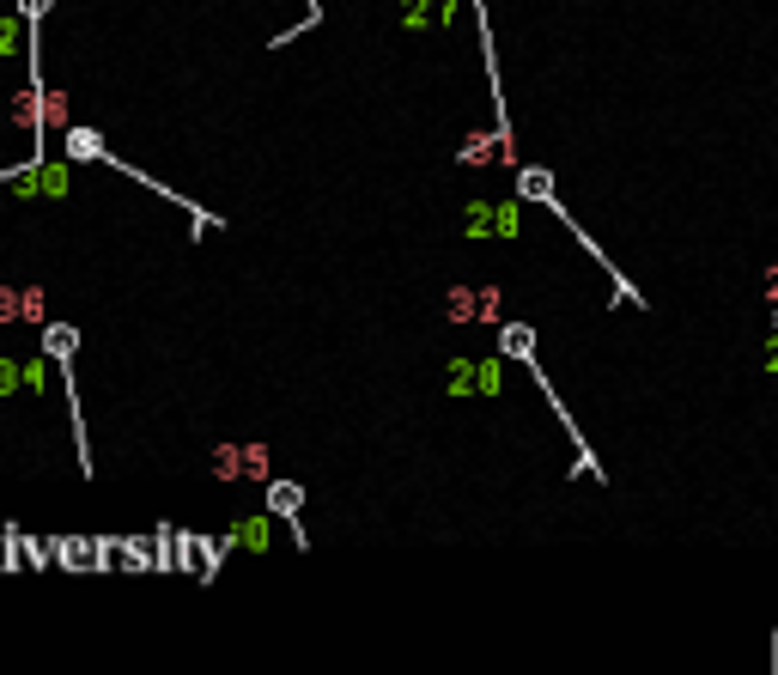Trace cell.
I'll return each mask as SVG.
<instances>
[{
  "instance_id": "obj_1",
  "label": "cell",
  "mask_w": 778,
  "mask_h": 675,
  "mask_svg": "<svg viewBox=\"0 0 778 675\" xmlns=\"http://www.w3.org/2000/svg\"><path fill=\"white\" fill-rule=\"evenodd\" d=\"M499 305H505V292H499V286H456V292L444 298L450 323H493Z\"/></svg>"
},
{
  "instance_id": "obj_2",
  "label": "cell",
  "mask_w": 778,
  "mask_h": 675,
  "mask_svg": "<svg viewBox=\"0 0 778 675\" xmlns=\"http://www.w3.org/2000/svg\"><path fill=\"white\" fill-rule=\"evenodd\" d=\"M298 505H304V487H292V481H268V511H274V517H298Z\"/></svg>"
},
{
  "instance_id": "obj_3",
  "label": "cell",
  "mask_w": 778,
  "mask_h": 675,
  "mask_svg": "<svg viewBox=\"0 0 778 675\" xmlns=\"http://www.w3.org/2000/svg\"><path fill=\"white\" fill-rule=\"evenodd\" d=\"M499 353H505V359H529V353H535V335H529L523 323H505V335H499Z\"/></svg>"
},
{
  "instance_id": "obj_4",
  "label": "cell",
  "mask_w": 778,
  "mask_h": 675,
  "mask_svg": "<svg viewBox=\"0 0 778 675\" xmlns=\"http://www.w3.org/2000/svg\"><path fill=\"white\" fill-rule=\"evenodd\" d=\"M73 347H80V335H73V329H67V323H55V329H43V353H55V359H61V365H67V359H73Z\"/></svg>"
},
{
  "instance_id": "obj_5",
  "label": "cell",
  "mask_w": 778,
  "mask_h": 675,
  "mask_svg": "<svg viewBox=\"0 0 778 675\" xmlns=\"http://www.w3.org/2000/svg\"><path fill=\"white\" fill-rule=\"evenodd\" d=\"M517 189H523L529 201H548V195H554V183H548V171H523V177H517Z\"/></svg>"
},
{
  "instance_id": "obj_6",
  "label": "cell",
  "mask_w": 778,
  "mask_h": 675,
  "mask_svg": "<svg viewBox=\"0 0 778 675\" xmlns=\"http://www.w3.org/2000/svg\"><path fill=\"white\" fill-rule=\"evenodd\" d=\"M244 475H256V481L268 475V450H262V444H250V450H244Z\"/></svg>"
},
{
  "instance_id": "obj_7",
  "label": "cell",
  "mask_w": 778,
  "mask_h": 675,
  "mask_svg": "<svg viewBox=\"0 0 778 675\" xmlns=\"http://www.w3.org/2000/svg\"><path fill=\"white\" fill-rule=\"evenodd\" d=\"M760 298H766V305H778V262L760 274Z\"/></svg>"
},
{
  "instance_id": "obj_8",
  "label": "cell",
  "mask_w": 778,
  "mask_h": 675,
  "mask_svg": "<svg viewBox=\"0 0 778 675\" xmlns=\"http://www.w3.org/2000/svg\"><path fill=\"white\" fill-rule=\"evenodd\" d=\"M760 365H766V371H778V329L760 341Z\"/></svg>"
},
{
  "instance_id": "obj_9",
  "label": "cell",
  "mask_w": 778,
  "mask_h": 675,
  "mask_svg": "<svg viewBox=\"0 0 778 675\" xmlns=\"http://www.w3.org/2000/svg\"><path fill=\"white\" fill-rule=\"evenodd\" d=\"M49 13V0H19V19H43Z\"/></svg>"
}]
</instances>
